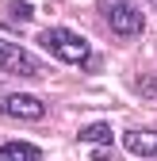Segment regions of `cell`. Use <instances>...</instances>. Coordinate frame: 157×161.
<instances>
[{
  "instance_id": "cell-1",
  "label": "cell",
  "mask_w": 157,
  "mask_h": 161,
  "mask_svg": "<svg viewBox=\"0 0 157 161\" xmlns=\"http://www.w3.org/2000/svg\"><path fill=\"white\" fill-rule=\"evenodd\" d=\"M38 46H42L46 54H54L57 62H65V65H88L92 62L88 38L73 35L69 27H46L42 35H38Z\"/></svg>"
},
{
  "instance_id": "cell-2",
  "label": "cell",
  "mask_w": 157,
  "mask_h": 161,
  "mask_svg": "<svg viewBox=\"0 0 157 161\" xmlns=\"http://www.w3.org/2000/svg\"><path fill=\"white\" fill-rule=\"evenodd\" d=\"M100 12L119 38H138L146 31V15L134 0H100Z\"/></svg>"
},
{
  "instance_id": "cell-3",
  "label": "cell",
  "mask_w": 157,
  "mask_h": 161,
  "mask_svg": "<svg viewBox=\"0 0 157 161\" xmlns=\"http://www.w3.org/2000/svg\"><path fill=\"white\" fill-rule=\"evenodd\" d=\"M0 69H4V73H15V77H35L38 73V62H35L23 46L0 38Z\"/></svg>"
},
{
  "instance_id": "cell-4",
  "label": "cell",
  "mask_w": 157,
  "mask_h": 161,
  "mask_svg": "<svg viewBox=\"0 0 157 161\" xmlns=\"http://www.w3.org/2000/svg\"><path fill=\"white\" fill-rule=\"evenodd\" d=\"M0 111L12 115V119H27V123H35V119H42L46 115V104L38 96H27V92H12L0 100Z\"/></svg>"
},
{
  "instance_id": "cell-5",
  "label": "cell",
  "mask_w": 157,
  "mask_h": 161,
  "mask_svg": "<svg viewBox=\"0 0 157 161\" xmlns=\"http://www.w3.org/2000/svg\"><path fill=\"white\" fill-rule=\"evenodd\" d=\"M123 146H127L134 157L153 161V157H157V130H127V134H123Z\"/></svg>"
},
{
  "instance_id": "cell-6",
  "label": "cell",
  "mask_w": 157,
  "mask_h": 161,
  "mask_svg": "<svg viewBox=\"0 0 157 161\" xmlns=\"http://www.w3.org/2000/svg\"><path fill=\"white\" fill-rule=\"evenodd\" d=\"M42 153H38L31 142H4L0 146V161H38Z\"/></svg>"
},
{
  "instance_id": "cell-7",
  "label": "cell",
  "mask_w": 157,
  "mask_h": 161,
  "mask_svg": "<svg viewBox=\"0 0 157 161\" xmlns=\"http://www.w3.org/2000/svg\"><path fill=\"white\" fill-rule=\"evenodd\" d=\"M81 142H92V146H107V142H115V134H111V127H107V123H88V127L81 130Z\"/></svg>"
},
{
  "instance_id": "cell-8",
  "label": "cell",
  "mask_w": 157,
  "mask_h": 161,
  "mask_svg": "<svg viewBox=\"0 0 157 161\" xmlns=\"http://www.w3.org/2000/svg\"><path fill=\"white\" fill-rule=\"evenodd\" d=\"M4 15H8V23H23V19H31V15H35V8H31V4H8V12H4Z\"/></svg>"
},
{
  "instance_id": "cell-9",
  "label": "cell",
  "mask_w": 157,
  "mask_h": 161,
  "mask_svg": "<svg viewBox=\"0 0 157 161\" xmlns=\"http://www.w3.org/2000/svg\"><path fill=\"white\" fill-rule=\"evenodd\" d=\"M134 88H138L142 96H157V80H153V77H138V80H134Z\"/></svg>"
}]
</instances>
